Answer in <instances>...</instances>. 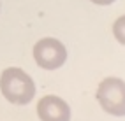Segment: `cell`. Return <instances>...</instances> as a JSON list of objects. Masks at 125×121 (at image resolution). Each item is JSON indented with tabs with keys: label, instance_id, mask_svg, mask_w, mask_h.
Here are the masks:
<instances>
[{
	"label": "cell",
	"instance_id": "6da1fadb",
	"mask_svg": "<svg viewBox=\"0 0 125 121\" xmlns=\"http://www.w3.org/2000/svg\"><path fill=\"white\" fill-rule=\"evenodd\" d=\"M0 91L14 105H27L35 95V84L27 72L12 67L2 72Z\"/></svg>",
	"mask_w": 125,
	"mask_h": 121
},
{
	"label": "cell",
	"instance_id": "7a4b0ae2",
	"mask_svg": "<svg viewBox=\"0 0 125 121\" xmlns=\"http://www.w3.org/2000/svg\"><path fill=\"white\" fill-rule=\"evenodd\" d=\"M97 100L113 116H125V83L118 77H107L99 84Z\"/></svg>",
	"mask_w": 125,
	"mask_h": 121
},
{
	"label": "cell",
	"instance_id": "3957f363",
	"mask_svg": "<svg viewBox=\"0 0 125 121\" xmlns=\"http://www.w3.org/2000/svg\"><path fill=\"white\" fill-rule=\"evenodd\" d=\"M34 60L39 67L46 70H55L62 67L67 60V49L58 39L46 37L34 46Z\"/></svg>",
	"mask_w": 125,
	"mask_h": 121
},
{
	"label": "cell",
	"instance_id": "277c9868",
	"mask_svg": "<svg viewBox=\"0 0 125 121\" xmlns=\"http://www.w3.org/2000/svg\"><path fill=\"white\" fill-rule=\"evenodd\" d=\"M37 114L41 121H69L71 119V109L67 102L60 96L48 95L41 98L37 104Z\"/></svg>",
	"mask_w": 125,
	"mask_h": 121
},
{
	"label": "cell",
	"instance_id": "5b68a950",
	"mask_svg": "<svg viewBox=\"0 0 125 121\" xmlns=\"http://www.w3.org/2000/svg\"><path fill=\"white\" fill-rule=\"evenodd\" d=\"M113 34H115L116 40L125 46V16H122V18H118V19L115 21V25H113Z\"/></svg>",
	"mask_w": 125,
	"mask_h": 121
},
{
	"label": "cell",
	"instance_id": "8992f818",
	"mask_svg": "<svg viewBox=\"0 0 125 121\" xmlns=\"http://www.w3.org/2000/svg\"><path fill=\"white\" fill-rule=\"evenodd\" d=\"M90 2H94V4H97V5H109V4L115 2V0H90Z\"/></svg>",
	"mask_w": 125,
	"mask_h": 121
}]
</instances>
